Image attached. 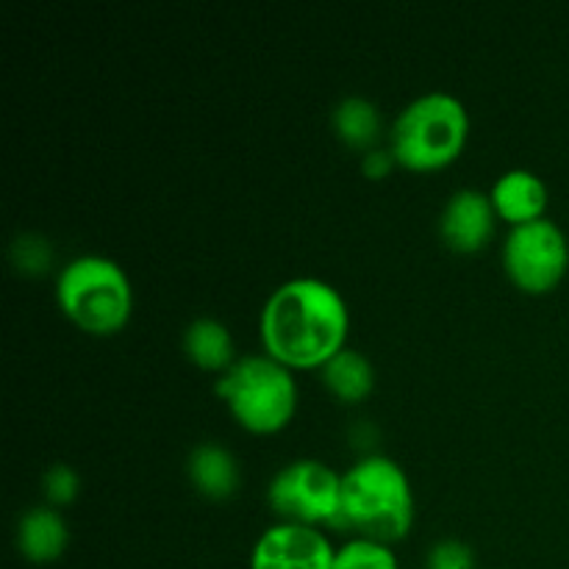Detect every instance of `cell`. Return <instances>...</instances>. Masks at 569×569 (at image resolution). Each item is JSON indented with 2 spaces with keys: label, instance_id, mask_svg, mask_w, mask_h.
Here are the masks:
<instances>
[{
  "label": "cell",
  "instance_id": "6da1fadb",
  "mask_svg": "<svg viewBox=\"0 0 569 569\" xmlns=\"http://www.w3.org/2000/svg\"><path fill=\"white\" fill-rule=\"evenodd\" d=\"M348 306L320 278H292L267 298L261 309V342L267 356L289 370H311L345 348Z\"/></svg>",
  "mask_w": 569,
  "mask_h": 569
},
{
  "label": "cell",
  "instance_id": "7a4b0ae2",
  "mask_svg": "<svg viewBox=\"0 0 569 569\" xmlns=\"http://www.w3.org/2000/svg\"><path fill=\"white\" fill-rule=\"evenodd\" d=\"M415 495L403 467L389 456H365L342 476L337 531H356L365 539L392 545L411 531Z\"/></svg>",
  "mask_w": 569,
  "mask_h": 569
},
{
  "label": "cell",
  "instance_id": "3957f363",
  "mask_svg": "<svg viewBox=\"0 0 569 569\" xmlns=\"http://www.w3.org/2000/svg\"><path fill=\"white\" fill-rule=\"evenodd\" d=\"M470 133L465 103L448 92H428L411 100L392 126V156L409 170L431 172L461 153Z\"/></svg>",
  "mask_w": 569,
  "mask_h": 569
},
{
  "label": "cell",
  "instance_id": "277c9868",
  "mask_svg": "<svg viewBox=\"0 0 569 569\" xmlns=\"http://www.w3.org/2000/svg\"><path fill=\"white\" fill-rule=\"evenodd\" d=\"M61 311L89 333L120 331L133 311V289L126 270L106 256H78L56 281Z\"/></svg>",
  "mask_w": 569,
  "mask_h": 569
},
{
  "label": "cell",
  "instance_id": "5b68a950",
  "mask_svg": "<svg viewBox=\"0 0 569 569\" xmlns=\"http://www.w3.org/2000/svg\"><path fill=\"white\" fill-rule=\"evenodd\" d=\"M214 392L226 400L239 426L253 433L281 431L298 406L292 370L272 356L237 359L217 378Z\"/></svg>",
  "mask_w": 569,
  "mask_h": 569
},
{
  "label": "cell",
  "instance_id": "8992f818",
  "mask_svg": "<svg viewBox=\"0 0 569 569\" xmlns=\"http://www.w3.org/2000/svg\"><path fill=\"white\" fill-rule=\"evenodd\" d=\"M267 500L283 522L331 528L342 500V476H337L326 461H289L272 476Z\"/></svg>",
  "mask_w": 569,
  "mask_h": 569
},
{
  "label": "cell",
  "instance_id": "52a82bcc",
  "mask_svg": "<svg viewBox=\"0 0 569 569\" xmlns=\"http://www.w3.org/2000/svg\"><path fill=\"white\" fill-rule=\"evenodd\" d=\"M569 264L567 237L553 220H539L511 226L503 244V267L522 292L542 295L565 278Z\"/></svg>",
  "mask_w": 569,
  "mask_h": 569
},
{
  "label": "cell",
  "instance_id": "ba28073f",
  "mask_svg": "<svg viewBox=\"0 0 569 569\" xmlns=\"http://www.w3.org/2000/svg\"><path fill=\"white\" fill-rule=\"evenodd\" d=\"M337 550L311 526L278 522L267 528L250 556V569H333Z\"/></svg>",
  "mask_w": 569,
  "mask_h": 569
},
{
  "label": "cell",
  "instance_id": "9c48e42d",
  "mask_svg": "<svg viewBox=\"0 0 569 569\" xmlns=\"http://www.w3.org/2000/svg\"><path fill=\"white\" fill-rule=\"evenodd\" d=\"M495 211L492 198L481 189H459L450 194L442 217H439V231L448 248L459 253H476L492 239L495 233Z\"/></svg>",
  "mask_w": 569,
  "mask_h": 569
},
{
  "label": "cell",
  "instance_id": "30bf717a",
  "mask_svg": "<svg viewBox=\"0 0 569 569\" xmlns=\"http://www.w3.org/2000/svg\"><path fill=\"white\" fill-rule=\"evenodd\" d=\"M495 211L503 220L522 226V222L539 220L548 206V187L542 183V178L531 170H509L495 181L492 192Z\"/></svg>",
  "mask_w": 569,
  "mask_h": 569
},
{
  "label": "cell",
  "instance_id": "8fae6325",
  "mask_svg": "<svg viewBox=\"0 0 569 569\" xmlns=\"http://www.w3.org/2000/svg\"><path fill=\"white\" fill-rule=\"evenodd\" d=\"M67 542H70V531H67L64 517L48 506L28 509L17 526V548L33 565L56 561L64 553Z\"/></svg>",
  "mask_w": 569,
  "mask_h": 569
},
{
  "label": "cell",
  "instance_id": "7c38bea8",
  "mask_svg": "<svg viewBox=\"0 0 569 569\" xmlns=\"http://www.w3.org/2000/svg\"><path fill=\"white\" fill-rule=\"evenodd\" d=\"M187 470L194 489L211 500L231 498L239 489V481H242L233 453L217 442H203L198 448H192Z\"/></svg>",
  "mask_w": 569,
  "mask_h": 569
},
{
  "label": "cell",
  "instance_id": "4fadbf2b",
  "mask_svg": "<svg viewBox=\"0 0 569 569\" xmlns=\"http://www.w3.org/2000/svg\"><path fill=\"white\" fill-rule=\"evenodd\" d=\"M322 370V383L345 403H359L376 387V367L359 350L342 348L333 359H328Z\"/></svg>",
  "mask_w": 569,
  "mask_h": 569
},
{
  "label": "cell",
  "instance_id": "5bb4252c",
  "mask_svg": "<svg viewBox=\"0 0 569 569\" xmlns=\"http://www.w3.org/2000/svg\"><path fill=\"white\" fill-rule=\"evenodd\" d=\"M183 353L203 370H228L237 361L231 331L211 317H198L189 322V328L183 331Z\"/></svg>",
  "mask_w": 569,
  "mask_h": 569
},
{
  "label": "cell",
  "instance_id": "9a60e30c",
  "mask_svg": "<svg viewBox=\"0 0 569 569\" xmlns=\"http://www.w3.org/2000/svg\"><path fill=\"white\" fill-rule=\"evenodd\" d=\"M333 131L350 148H372L381 131V117L378 109L367 98H345L333 109Z\"/></svg>",
  "mask_w": 569,
  "mask_h": 569
},
{
  "label": "cell",
  "instance_id": "2e32d148",
  "mask_svg": "<svg viewBox=\"0 0 569 569\" xmlns=\"http://www.w3.org/2000/svg\"><path fill=\"white\" fill-rule=\"evenodd\" d=\"M333 569H398V556L392 553L389 545L356 537L337 548Z\"/></svg>",
  "mask_w": 569,
  "mask_h": 569
},
{
  "label": "cell",
  "instance_id": "e0dca14e",
  "mask_svg": "<svg viewBox=\"0 0 569 569\" xmlns=\"http://www.w3.org/2000/svg\"><path fill=\"white\" fill-rule=\"evenodd\" d=\"M11 256H14V264L22 272H31V276L44 272L50 267V261H53V250H50L48 239L33 237V233H26V237L17 239L14 248H11Z\"/></svg>",
  "mask_w": 569,
  "mask_h": 569
},
{
  "label": "cell",
  "instance_id": "ac0fdd59",
  "mask_svg": "<svg viewBox=\"0 0 569 569\" xmlns=\"http://www.w3.org/2000/svg\"><path fill=\"white\" fill-rule=\"evenodd\" d=\"M426 569H476V556H472L470 545L459 542V539H439L428 550Z\"/></svg>",
  "mask_w": 569,
  "mask_h": 569
},
{
  "label": "cell",
  "instance_id": "d6986e66",
  "mask_svg": "<svg viewBox=\"0 0 569 569\" xmlns=\"http://www.w3.org/2000/svg\"><path fill=\"white\" fill-rule=\"evenodd\" d=\"M81 481H78V472L70 465H53L44 472V495H48L50 503L67 506L76 500Z\"/></svg>",
  "mask_w": 569,
  "mask_h": 569
},
{
  "label": "cell",
  "instance_id": "ffe728a7",
  "mask_svg": "<svg viewBox=\"0 0 569 569\" xmlns=\"http://www.w3.org/2000/svg\"><path fill=\"white\" fill-rule=\"evenodd\" d=\"M392 164H395L392 150H367L365 164L361 167H365L367 178H383V176H389Z\"/></svg>",
  "mask_w": 569,
  "mask_h": 569
}]
</instances>
